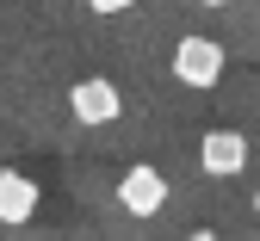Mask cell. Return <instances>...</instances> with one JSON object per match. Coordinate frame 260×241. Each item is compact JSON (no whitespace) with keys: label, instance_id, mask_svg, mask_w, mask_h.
<instances>
[{"label":"cell","instance_id":"6da1fadb","mask_svg":"<svg viewBox=\"0 0 260 241\" xmlns=\"http://www.w3.org/2000/svg\"><path fill=\"white\" fill-rule=\"evenodd\" d=\"M174 75L186 81V87H217L223 81V44L217 38H180L174 44Z\"/></svg>","mask_w":260,"mask_h":241},{"label":"cell","instance_id":"7a4b0ae2","mask_svg":"<svg viewBox=\"0 0 260 241\" xmlns=\"http://www.w3.org/2000/svg\"><path fill=\"white\" fill-rule=\"evenodd\" d=\"M118 204L130 217H155L161 204H168V180H161L155 167H130V174L118 180Z\"/></svg>","mask_w":260,"mask_h":241},{"label":"cell","instance_id":"3957f363","mask_svg":"<svg viewBox=\"0 0 260 241\" xmlns=\"http://www.w3.org/2000/svg\"><path fill=\"white\" fill-rule=\"evenodd\" d=\"M199 167L217 174V180L242 174V167H248V136H242V130H211L205 143H199Z\"/></svg>","mask_w":260,"mask_h":241},{"label":"cell","instance_id":"277c9868","mask_svg":"<svg viewBox=\"0 0 260 241\" xmlns=\"http://www.w3.org/2000/svg\"><path fill=\"white\" fill-rule=\"evenodd\" d=\"M69 112L81 118V124H112L118 112H124V99H118V87L112 81H75V93H69Z\"/></svg>","mask_w":260,"mask_h":241},{"label":"cell","instance_id":"5b68a950","mask_svg":"<svg viewBox=\"0 0 260 241\" xmlns=\"http://www.w3.org/2000/svg\"><path fill=\"white\" fill-rule=\"evenodd\" d=\"M31 211H38V180L7 167V174H0V223H25Z\"/></svg>","mask_w":260,"mask_h":241},{"label":"cell","instance_id":"8992f818","mask_svg":"<svg viewBox=\"0 0 260 241\" xmlns=\"http://www.w3.org/2000/svg\"><path fill=\"white\" fill-rule=\"evenodd\" d=\"M87 7H93V13H130L137 0H87Z\"/></svg>","mask_w":260,"mask_h":241},{"label":"cell","instance_id":"52a82bcc","mask_svg":"<svg viewBox=\"0 0 260 241\" xmlns=\"http://www.w3.org/2000/svg\"><path fill=\"white\" fill-rule=\"evenodd\" d=\"M205 7H236V0H205Z\"/></svg>","mask_w":260,"mask_h":241},{"label":"cell","instance_id":"ba28073f","mask_svg":"<svg viewBox=\"0 0 260 241\" xmlns=\"http://www.w3.org/2000/svg\"><path fill=\"white\" fill-rule=\"evenodd\" d=\"M254 211H260V198H254Z\"/></svg>","mask_w":260,"mask_h":241}]
</instances>
